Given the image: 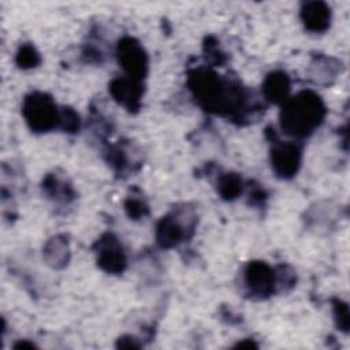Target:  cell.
Here are the masks:
<instances>
[{"label":"cell","instance_id":"obj_1","mask_svg":"<svg viewBox=\"0 0 350 350\" xmlns=\"http://www.w3.org/2000/svg\"><path fill=\"white\" fill-rule=\"evenodd\" d=\"M187 86L197 104L209 113L241 122L249 111V90L208 66L189 71Z\"/></svg>","mask_w":350,"mask_h":350},{"label":"cell","instance_id":"obj_15","mask_svg":"<svg viewBox=\"0 0 350 350\" xmlns=\"http://www.w3.org/2000/svg\"><path fill=\"white\" fill-rule=\"evenodd\" d=\"M243 182L237 172H221L216 178V191L220 198L226 201H234L242 194Z\"/></svg>","mask_w":350,"mask_h":350},{"label":"cell","instance_id":"obj_4","mask_svg":"<svg viewBox=\"0 0 350 350\" xmlns=\"http://www.w3.org/2000/svg\"><path fill=\"white\" fill-rule=\"evenodd\" d=\"M60 111L52 96L44 92H31L22 101V116L33 133L44 134L60 124Z\"/></svg>","mask_w":350,"mask_h":350},{"label":"cell","instance_id":"obj_22","mask_svg":"<svg viewBox=\"0 0 350 350\" xmlns=\"http://www.w3.org/2000/svg\"><path fill=\"white\" fill-rule=\"evenodd\" d=\"M267 197L268 196L262 187L253 186V187H250V193H249V205L261 206V205H264Z\"/></svg>","mask_w":350,"mask_h":350},{"label":"cell","instance_id":"obj_16","mask_svg":"<svg viewBox=\"0 0 350 350\" xmlns=\"http://www.w3.org/2000/svg\"><path fill=\"white\" fill-rule=\"evenodd\" d=\"M123 206H124L126 215L131 220H139V219H144L149 215V205L145 201V198L142 197L141 191L137 190V189L126 197Z\"/></svg>","mask_w":350,"mask_h":350},{"label":"cell","instance_id":"obj_2","mask_svg":"<svg viewBox=\"0 0 350 350\" xmlns=\"http://www.w3.org/2000/svg\"><path fill=\"white\" fill-rule=\"evenodd\" d=\"M325 115L327 107L323 98L313 90H301L282 104L279 123L284 134L304 139L323 124Z\"/></svg>","mask_w":350,"mask_h":350},{"label":"cell","instance_id":"obj_20","mask_svg":"<svg viewBox=\"0 0 350 350\" xmlns=\"http://www.w3.org/2000/svg\"><path fill=\"white\" fill-rule=\"evenodd\" d=\"M204 53L205 57L208 60L209 64H212L211 67H216V66H221L226 62V56L221 52L219 42L215 37H206L205 42H204Z\"/></svg>","mask_w":350,"mask_h":350},{"label":"cell","instance_id":"obj_6","mask_svg":"<svg viewBox=\"0 0 350 350\" xmlns=\"http://www.w3.org/2000/svg\"><path fill=\"white\" fill-rule=\"evenodd\" d=\"M116 57L120 68L126 74L124 77L144 82L149 71V57L137 38L130 36L120 38L116 45Z\"/></svg>","mask_w":350,"mask_h":350},{"label":"cell","instance_id":"obj_23","mask_svg":"<svg viewBox=\"0 0 350 350\" xmlns=\"http://www.w3.org/2000/svg\"><path fill=\"white\" fill-rule=\"evenodd\" d=\"M141 346L142 343L138 342V339H135L131 335H123L116 340V347H120V349H138Z\"/></svg>","mask_w":350,"mask_h":350},{"label":"cell","instance_id":"obj_21","mask_svg":"<svg viewBox=\"0 0 350 350\" xmlns=\"http://www.w3.org/2000/svg\"><path fill=\"white\" fill-rule=\"evenodd\" d=\"M79 127H81L79 115L72 108H68V107L62 108L59 129H62L64 133L74 134V133H78Z\"/></svg>","mask_w":350,"mask_h":350},{"label":"cell","instance_id":"obj_17","mask_svg":"<svg viewBox=\"0 0 350 350\" xmlns=\"http://www.w3.org/2000/svg\"><path fill=\"white\" fill-rule=\"evenodd\" d=\"M15 63L19 68H36L41 63V55L30 42L22 44L15 53Z\"/></svg>","mask_w":350,"mask_h":350},{"label":"cell","instance_id":"obj_9","mask_svg":"<svg viewBox=\"0 0 350 350\" xmlns=\"http://www.w3.org/2000/svg\"><path fill=\"white\" fill-rule=\"evenodd\" d=\"M113 100L124 107L129 112H137L141 108L144 96V82L134 81L127 77L113 78L108 88Z\"/></svg>","mask_w":350,"mask_h":350},{"label":"cell","instance_id":"obj_19","mask_svg":"<svg viewBox=\"0 0 350 350\" xmlns=\"http://www.w3.org/2000/svg\"><path fill=\"white\" fill-rule=\"evenodd\" d=\"M331 304H332L334 320H335V324H336L338 329L347 334L349 327H350V313H349L347 302L342 301L340 298H332Z\"/></svg>","mask_w":350,"mask_h":350},{"label":"cell","instance_id":"obj_18","mask_svg":"<svg viewBox=\"0 0 350 350\" xmlns=\"http://www.w3.org/2000/svg\"><path fill=\"white\" fill-rule=\"evenodd\" d=\"M127 152L124 149H122L120 146L115 145V146H109L107 150H105V154H107V161L108 164L113 168V171L118 174V175H123L130 164H129V157L126 154Z\"/></svg>","mask_w":350,"mask_h":350},{"label":"cell","instance_id":"obj_12","mask_svg":"<svg viewBox=\"0 0 350 350\" xmlns=\"http://www.w3.org/2000/svg\"><path fill=\"white\" fill-rule=\"evenodd\" d=\"M340 67L342 63L338 59L319 53L310 63L309 77L317 85H329L336 79Z\"/></svg>","mask_w":350,"mask_h":350},{"label":"cell","instance_id":"obj_11","mask_svg":"<svg viewBox=\"0 0 350 350\" xmlns=\"http://www.w3.org/2000/svg\"><path fill=\"white\" fill-rule=\"evenodd\" d=\"M291 79L286 71L275 70L267 74L262 82V96L272 104H283L290 97Z\"/></svg>","mask_w":350,"mask_h":350},{"label":"cell","instance_id":"obj_7","mask_svg":"<svg viewBox=\"0 0 350 350\" xmlns=\"http://www.w3.org/2000/svg\"><path fill=\"white\" fill-rule=\"evenodd\" d=\"M271 167L280 179H291L297 175L302 161V146L295 141L273 139L271 146Z\"/></svg>","mask_w":350,"mask_h":350},{"label":"cell","instance_id":"obj_14","mask_svg":"<svg viewBox=\"0 0 350 350\" xmlns=\"http://www.w3.org/2000/svg\"><path fill=\"white\" fill-rule=\"evenodd\" d=\"M42 257L49 267L56 269L64 268L70 261V246L67 237L59 234L48 239L42 249Z\"/></svg>","mask_w":350,"mask_h":350},{"label":"cell","instance_id":"obj_5","mask_svg":"<svg viewBox=\"0 0 350 350\" xmlns=\"http://www.w3.org/2000/svg\"><path fill=\"white\" fill-rule=\"evenodd\" d=\"M242 290L250 299H265L278 294L276 268L265 261H249L242 269Z\"/></svg>","mask_w":350,"mask_h":350},{"label":"cell","instance_id":"obj_3","mask_svg":"<svg viewBox=\"0 0 350 350\" xmlns=\"http://www.w3.org/2000/svg\"><path fill=\"white\" fill-rule=\"evenodd\" d=\"M197 224V215L189 205L174 208L156 224V242L163 249H174L191 238Z\"/></svg>","mask_w":350,"mask_h":350},{"label":"cell","instance_id":"obj_24","mask_svg":"<svg viewBox=\"0 0 350 350\" xmlns=\"http://www.w3.org/2000/svg\"><path fill=\"white\" fill-rule=\"evenodd\" d=\"M234 347L237 349H257V343H254L253 340L250 339H243L242 342H238L237 345H234Z\"/></svg>","mask_w":350,"mask_h":350},{"label":"cell","instance_id":"obj_8","mask_svg":"<svg viewBox=\"0 0 350 350\" xmlns=\"http://www.w3.org/2000/svg\"><path fill=\"white\" fill-rule=\"evenodd\" d=\"M100 269L111 275H120L127 268V257L120 241L112 232L103 234L93 246Z\"/></svg>","mask_w":350,"mask_h":350},{"label":"cell","instance_id":"obj_25","mask_svg":"<svg viewBox=\"0 0 350 350\" xmlns=\"http://www.w3.org/2000/svg\"><path fill=\"white\" fill-rule=\"evenodd\" d=\"M36 347V345L33 342H27L26 339L25 340H19L14 345V349H33Z\"/></svg>","mask_w":350,"mask_h":350},{"label":"cell","instance_id":"obj_10","mask_svg":"<svg viewBox=\"0 0 350 350\" xmlns=\"http://www.w3.org/2000/svg\"><path fill=\"white\" fill-rule=\"evenodd\" d=\"M299 18L308 31L324 33L329 29L332 12L329 5L324 1H308L302 4Z\"/></svg>","mask_w":350,"mask_h":350},{"label":"cell","instance_id":"obj_13","mask_svg":"<svg viewBox=\"0 0 350 350\" xmlns=\"http://www.w3.org/2000/svg\"><path fill=\"white\" fill-rule=\"evenodd\" d=\"M42 191L44 194L51 198L52 201L57 204H70L75 198V191L72 189V185L64 179L60 178L57 174H46L42 179Z\"/></svg>","mask_w":350,"mask_h":350}]
</instances>
